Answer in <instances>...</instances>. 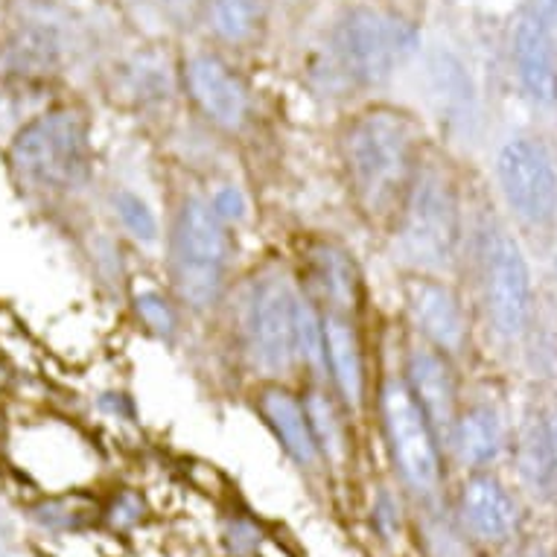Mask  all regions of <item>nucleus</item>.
<instances>
[{
    "mask_svg": "<svg viewBox=\"0 0 557 557\" xmlns=\"http://www.w3.org/2000/svg\"><path fill=\"white\" fill-rule=\"evenodd\" d=\"M10 166L33 190H79L91 175L88 117L76 106H55L36 114L12 137Z\"/></svg>",
    "mask_w": 557,
    "mask_h": 557,
    "instance_id": "obj_2",
    "label": "nucleus"
},
{
    "mask_svg": "<svg viewBox=\"0 0 557 557\" xmlns=\"http://www.w3.org/2000/svg\"><path fill=\"white\" fill-rule=\"evenodd\" d=\"M525 557H546V555H543L540 548H531V552H529V555H525Z\"/></svg>",
    "mask_w": 557,
    "mask_h": 557,
    "instance_id": "obj_28",
    "label": "nucleus"
},
{
    "mask_svg": "<svg viewBox=\"0 0 557 557\" xmlns=\"http://www.w3.org/2000/svg\"><path fill=\"white\" fill-rule=\"evenodd\" d=\"M403 383L426 414L438 441L453 438V426H456L458 418V392L447 354H441L435 347H414L406 359V380Z\"/></svg>",
    "mask_w": 557,
    "mask_h": 557,
    "instance_id": "obj_12",
    "label": "nucleus"
},
{
    "mask_svg": "<svg viewBox=\"0 0 557 557\" xmlns=\"http://www.w3.org/2000/svg\"><path fill=\"white\" fill-rule=\"evenodd\" d=\"M248 342L257 366L286 374L298 359V293L286 277H265L251 293Z\"/></svg>",
    "mask_w": 557,
    "mask_h": 557,
    "instance_id": "obj_8",
    "label": "nucleus"
},
{
    "mask_svg": "<svg viewBox=\"0 0 557 557\" xmlns=\"http://www.w3.org/2000/svg\"><path fill=\"white\" fill-rule=\"evenodd\" d=\"M184 91L196 102V109L211 120L216 128L239 132L251 114V97L246 83L239 79L220 55L193 53L182 67Z\"/></svg>",
    "mask_w": 557,
    "mask_h": 557,
    "instance_id": "obj_10",
    "label": "nucleus"
},
{
    "mask_svg": "<svg viewBox=\"0 0 557 557\" xmlns=\"http://www.w3.org/2000/svg\"><path fill=\"white\" fill-rule=\"evenodd\" d=\"M310 265L312 284L330 304V310L350 315V310L359 304V274L350 255L342 246L319 243L310 248Z\"/></svg>",
    "mask_w": 557,
    "mask_h": 557,
    "instance_id": "obj_18",
    "label": "nucleus"
},
{
    "mask_svg": "<svg viewBox=\"0 0 557 557\" xmlns=\"http://www.w3.org/2000/svg\"><path fill=\"white\" fill-rule=\"evenodd\" d=\"M461 520L484 543H499L517 529V503L491 473H473L461 487Z\"/></svg>",
    "mask_w": 557,
    "mask_h": 557,
    "instance_id": "obj_15",
    "label": "nucleus"
},
{
    "mask_svg": "<svg viewBox=\"0 0 557 557\" xmlns=\"http://www.w3.org/2000/svg\"><path fill=\"white\" fill-rule=\"evenodd\" d=\"M411 324L441 354H458L467 342V319L458 295L432 274H414L403 286Z\"/></svg>",
    "mask_w": 557,
    "mask_h": 557,
    "instance_id": "obj_11",
    "label": "nucleus"
},
{
    "mask_svg": "<svg viewBox=\"0 0 557 557\" xmlns=\"http://www.w3.org/2000/svg\"><path fill=\"white\" fill-rule=\"evenodd\" d=\"M380 406H383L385 438H388L403 482L409 484L414 494H435L441 484V441L421 406L414 403L406 383L397 376L383 385Z\"/></svg>",
    "mask_w": 557,
    "mask_h": 557,
    "instance_id": "obj_6",
    "label": "nucleus"
},
{
    "mask_svg": "<svg viewBox=\"0 0 557 557\" xmlns=\"http://www.w3.org/2000/svg\"><path fill=\"white\" fill-rule=\"evenodd\" d=\"M321 327H324V368L330 371V380L347 409L359 411L366 403V357H362L357 327L350 315L333 310L321 315Z\"/></svg>",
    "mask_w": 557,
    "mask_h": 557,
    "instance_id": "obj_14",
    "label": "nucleus"
},
{
    "mask_svg": "<svg viewBox=\"0 0 557 557\" xmlns=\"http://www.w3.org/2000/svg\"><path fill=\"white\" fill-rule=\"evenodd\" d=\"M231 243L228 222L213 213L211 201L187 196L175 213L170 234V269L178 298L193 310H208L220 301L228 277Z\"/></svg>",
    "mask_w": 557,
    "mask_h": 557,
    "instance_id": "obj_4",
    "label": "nucleus"
},
{
    "mask_svg": "<svg viewBox=\"0 0 557 557\" xmlns=\"http://www.w3.org/2000/svg\"><path fill=\"white\" fill-rule=\"evenodd\" d=\"M304 411H307L312 438L319 444L321 456L338 461V458L345 456V423H342L336 400L327 392L312 388L304 397Z\"/></svg>",
    "mask_w": 557,
    "mask_h": 557,
    "instance_id": "obj_21",
    "label": "nucleus"
},
{
    "mask_svg": "<svg viewBox=\"0 0 557 557\" xmlns=\"http://www.w3.org/2000/svg\"><path fill=\"white\" fill-rule=\"evenodd\" d=\"M449 444L467 467H487L503 449V421L491 406H473L458 414Z\"/></svg>",
    "mask_w": 557,
    "mask_h": 557,
    "instance_id": "obj_19",
    "label": "nucleus"
},
{
    "mask_svg": "<svg viewBox=\"0 0 557 557\" xmlns=\"http://www.w3.org/2000/svg\"><path fill=\"white\" fill-rule=\"evenodd\" d=\"M513 62L525 97L540 109L557 106V55L548 21L540 12L522 15L513 29Z\"/></svg>",
    "mask_w": 557,
    "mask_h": 557,
    "instance_id": "obj_13",
    "label": "nucleus"
},
{
    "mask_svg": "<svg viewBox=\"0 0 557 557\" xmlns=\"http://www.w3.org/2000/svg\"><path fill=\"white\" fill-rule=\"evenodd\" d=\"M265 0H211L208 21L213 36L225 45H246L263 24Z\"/></svg>",
    "mask_w": 557,
    "mask_h": 557,
    "instance_id": "obj_20",
    "label": "nucleus"
},
{
    "mask_svg": "<svg viewBox=\"0 0 557 557\" xmlns=\"http://www.w3.org/2000/svg\"><path fill=\"white\" fill-rule=\"evenodd\" d=\"M208 201H211L213 213H216L222 222H239L248 211L246 196H243L237 187H220Z\"/></svg>",
    "mask_w": 557,
    "mask_h": 557,
    "instance_id": "obj_26",
    "label": "nucleus"
},
{
    "mask_svg": "<svg viewBox=\"0 0 557 557\" xmlns=\"http://www.w3.org/2000/svg\"><path fill=\"white\" fill-rule=\"evenodd\" d=\"M3 10H7V0H0V15H3Z\"/></svg>",
    "mask_w": 557,
    "mask_h": 557,
    "instance_id": "obj_29",
    "label": "nucleus"
},
{
    "mask_svg": "<svg viewBox=\"0 0 557 557\" xmlns=\"http://www.w3.org/2000/svg\"><path fill=\"white\" fill-rule=\"evenodd\" d=\"M257 409L274 432V438L284 444V449L301 467L319 465V444L312 438L310 421L304 411V400H298L293 392H286L281 385H265L257 400Z\"/></svg>",
    "mask_w": 557,
    "mask_h": 557,
    "instance_id": "obj_17",
    "label": "nucleus"
},
{
    "mask_svg": "<svg viewBox=\"0 0 557 557\" xmlns=\"http://www.w3.org/2000/svg\"><path fill=\"white\" fill-rule=\"evenodd\" d=\"M418 50L409 21L374 7H350L330 36L333 74L354 88H380Z\"/></svg>",
    "mask_w": 557,
    "mask_h": 557,
    "instance_id": "obj_5",
    "label": "nucleus"
},
{
    "mask_svg": "<svg viewBox=\"0 0 557 557\" xmlns=\"http://www.w3.org/2000/svg\"><path fill=\"white\" fill-rule=\"evenodd\" d=\"M338 149L359 213L371 222H394L421 170L414 117L397 106H371L347 120Z\"/></svg>",
    "mask_w": 557,
    "mask_h": 557,
    "instance_id": "obj_1",
    "label": "nucleus"
},
{
    "mask_svg": "<svg viewBox=\"0 0 557 557\" xmlns=\"http://www.w3.org/2000/svg\"><path fill=\"white\" fill-rule=\"evenodd\" d=\"M499 187L508 208L531 228H546L557 216V166L534 137L505 140L496 158Z\"/></svg>",
    "mask_w": 557,
    "mask_h": 557,
    "instance_id": "obj_7",
    "label": "nucleus"
},
{
    "mask_svg": "<svg viewBox=\"0 0 557 557\" xmlns=\"http://www.w3.org/2000/svg\"><path fill=\"white\" fill-rule=\"evenodd\" d=\"M126 85H128V94H137L140 102H147V100H158V97L164 94L166 79H164V71H161L158 64L135 62L132 67H126Z\"/></svg>",
    "mask_w": 557,
    "mask_h": 557,
    "instance_id": "obj_25",
    "label": "nucleus"
},
{
    "mask_svg": "<svg viewBox=\"0 0 557 557\" xmlns=\"http://www.w3.org/2000/svg\"><path fill=\"white\" fill-rule=\"evenodd\" d=\"M520 473L534 494H548L555 487L557 465L555 456H552V447H548L543 423H531L529 430L522 432Z\"/></svg>",
    "mask_w": 557,
    "mask_h": 557,
    "instance_id": "obj_22",
    "label": "nucleus"
},
{
    "mask_svg": "<svg viewBox=\"0 0 557 557\" xmlns=\"http://www.w3.org/2000/svg\"><path fill=\"white\" fill-rule=\"evenodd\" d=\"M543 430H546L548 447H552V456H555V465H557V409L548 411V418H546V423H543Z\"/></svg>",
    "mask_w": 557,
    "mask_h": 557,
    "instance_id": "obj_27",
    "label": "nucleus"
},
{
    "mask_svg": "<svg viewBox=\"0 0 557 557\" xmlns=\"http://www.w3.org/2000/svg\"><path fill=\"white\" fill-rule=\"evenodd\" d=\"M426 83H430V100L438 117L456 132H473L475 88L465 64L453 53L438 50L426 64Z\"/></svg>",
    "mask_w": 557,
    "mask_h": 557,
    "instance_id": "obj_16",
    "label": "nucleus"
},
{
    "mask_svg": "<svg viewBox=\"0 0 557 557\" xmlns=\"http://www.w3.org/2000/svg\"><path fill=\"white\" fill-rule=\"evenodd\" d=\"M394 243L414 272L438 274L456 263L461 211L456 187L441 166L421 164L394 216Z\"/></svg>",
    "mask_w": 557,
    "mask_h": 557,
    "instance_id": "obj_3",
    "label": "nucleus"
},
{
    "mask_svg": "<svg viewBox=\"0 0 557 557\" xmlns=\"http://www.w3.org/2000/svg\"><path fill=\"white\" fill-rule=\"evenodd\" d=\"M484 289L496 333L503 338H520L531 321V272L520 243L503 228L487 234Z\"/></svg>",
    "mask_w": 557,
    "mask_h": 557,
    "instance_id": "obj_9",
    "label": "nucleus"
},
{
    "mask_svg": "<svg viewBox=\"0 0 557 557\" xmlns=\"http://www.w3.org/2000/svg\"><path fill=\"white\" fill-rule=\"evenodd\" d=\"M114 211H117L120 222H123V228L132 234L140 243H158V220L152 208H149L147 201L140 199L137 193L132 190H117L114 193Z\"/></svg>",
    "mask_w": 557,
    "mask_h": 557,
    "instance_id": "obj_23",
    "label": "nucleus"
},
{
    "mask_svg": "<svg viewBox=\"0 0 557 557\" xmlns=\"http://www.w3.org/2000/svg\"><path fill=\"white\" fill-rule=\"evenodd\" d=\"M137 315H140V321L147 324L152 333H158V336H173L175 330V312L173 307L161 298L158 293H140L137 295Z\"/></svg>",
    "mask_w": 557,
    "mask_h": 557,
    "instance_id": "obj_24",
    "label": "nucleus"
}]
</instances>
